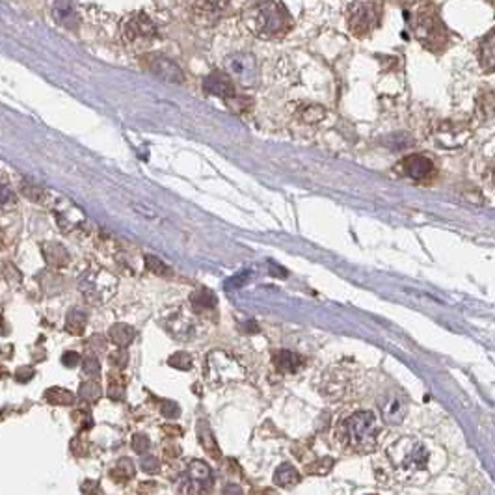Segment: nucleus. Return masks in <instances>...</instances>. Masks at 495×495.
<instances>
[{
	"mask_svg": "<svg viewBox=\"0 0 495 495\" xmlns=\"http://www.w3.org/2000/svg\"><path fill=\"white\" fill-rule=\"evenodd\" d=\"M389 458L399 471H404L406 475H412L424 470L428 463V452L421 444L410 437H402L397 444L389 447Z\"/></svg>",
	"mask_w": 495,
	"mask_h": 495,
	"instance_id": "39448f33",
	"label": "nucleus"
},
{
	"mask_svg": "<svg viewBox=\"0 0 495 495\" xmlns=\"http://www.w3.org/2000/svg\"><path fill=\"white\" fill-rule=\"evenodd\" d=\"M133 475H135V463L130 462L129 458L119 460L116 465V470L112 471V476H116V479H130Z\"/></svg>",
	"mask_w": 495,
	"mask_h": 495,
	"instance_id": "4be33fe9",
	"label": "nucleus"
},
{
	"mask_svg": "<svg viewBox=\"0 0 495 495\" xmlns=\"http://www.w3.org/2000/svg\"><path fill=\"white\" fill-rule=\"evenodd\" d=\"M84 326H86V316L80 311H71L69 319H67V328L73 330L71 334H82Z\"/></svg>",
	"mask_w": 495,
	"mask_h": 495,
	"instance_id": "5701e85b",
	"label": "nucleus"
},
{
	"mask_svg": "<svg viewBox=\"0 0 495 495\" xmlns=\"http://www.w3.org/2000/svg\"><path fill=\"white\" fill-rule=\"evenodd\" d=\"M246 277H248V274H244V276L240 274V276H235L233 279H229V281L225 283V285H227V289H233V287H240V285H242V283L246 281Z\"/></svg>",
	"mask_w": 495,
	"mask_h": 495,
	"instance_id": "f704fd0d",
	"label": "nucleus"
},
{
	"mask_svg": "<svg viewBox=\"0 0 495 495\" xmlns=\"http://www.w3.org/2000/svg\"><path fill=\"white\" fill-rule=\"evenodd\" d=\"M84 373L88 374L90 378H97L101 374V365L95 358H86L84 360Z\"/></svg>",
	"mask_w": 495,
	"mask_h": 495,
	"instance_id": "c85d7f7f",
	"label": "nucleus"
},
{
	"mask_svg": "<svg viewBox=\"0 0 495 495\" xmlns=\"http://www.w3.org/2000/svg\"><path fill=\"white\" fill-rule=\"evenodd\" d=\"M123 36L129 43H146L157 36V26L146 13H135L123 23Z\"/></svg>",
	"mask_w": 495,
	"mask_h": 495,
	"instance_id": "6e6552de",
	"label": "nucleus"
},
{
	"mask_svg": "<svg viewBox=\"0 0 495 495\" xmlns=\"http://www.w3.org/2000/svg\"><path fill=\"white\" fill-rule=\"evenodd\" d=\"M80 397L88 400H95L101 397V387L93 384V382H88V384H82L80 387Z\"/></svg>",
	"mask_w": 495,
	"mask_h": 495,
	"instance_id": "a878e982",
	"label": "nucleus"
},
{
	"mask_svg": "<svg viewBox=\"0 0 495 495\" xmlns=\"http://www.w3.org/2000/svg\"><path fill=\"white\" fill-rule=\"evenodd\" d=\"M13 203V192L10 188L4 185V183H0V207H8Z\"/></svg>",
	"mask_w": 495,
	"mask_h": 495,
	"instance_id": "7c9ffc66",
	"label": "nucleus"
},
{
	"mask_svg": "<svg viewBox=\"0 0 495 495\" xmlns=\"http://www.w3.org/2000/svg\"><path fill=\"white\" fill-rule=\"evenodd\" d=\"M225 495H240V488H237V486H227V488H225Z\"/></svg>",
	"mask_w": 495,
	"mask_h": 495,
	"instance_id": "c9c22d12",
	"label": "nucleus"
},
{
	"mask_svg": "<svg viewBox=\"0 0 495 495\" xmlns=\"http://www.w3.org/2000/svg\"><path fill=\"white\" fill-rule=\"evenodd\" d=\"M382 2L380 0H356L348 8L347 23L350 32L358 38H365L382 23Z\"/></svg>",
	"mask_w": 495,
	"mask_h": 495,
	"instance_id": "20e7f679",
	"label": "nucleus"
},
{
	"mask_svg": "<svg viewBox=\"0 0 495 495\" xmlns=\"http://www.w3.org/2000/svg\"><path fill=\"white\" fill-rule=\"evenodd\" d=\"M404 170L406 174L410 175L412 179H426L428 175H432L434 172V166L432 162L426 159V157H421V154H412L408 157L404 161Z\"/></svg>",
	"mask_w": 495,
	"mask_h": 495,
	"instance_id": "f8f14e48",
	"label": "nucleus"
},
{
	"mask_svg": "<svg viewBox=\"0 0 495 495\" xmlns=\"http://www.w3.org/2000/svg\"><path fill=\"white\" fill-rule=\"evenodd\" d=\"M300 365H302V360L289 350H281L276 354V367L281 373H296Z\"/></svg>",
	"mask_w": 495,
	"mask_h": 495,
	"instance_id": "f3484780",
	"label": "nucleus"
},
{
	"mask_svg": "<svg viewBox=\"0 0 495 495\" xmlns=\"http://www.w3.org/2000/svg\"><path fill=\"white\" fill-rule=\"evenodd\" d=\"M135 328H130L129 324H116V326H112L110 330V339L114 345L117 347H129L133 339H135Z\"/></svg>",
	"mask_w": 495,
	"mask_h": 495,
	"instance_id": "dca6fc26",
	"label": "nucleus"
},
{
	"mask_svg": "<svg viewBox=\"0 0 495 495\" xmlns=\"http://www.w3.org/2000/svg\"><path fill=\"white\" fill-rule=\"evenodd\" d=\"M54 19L58 21L60 25L67 26V28H73L77 26V13H75V8L71 4V0H58L54 4Z\"/></svg>",
	"mask_w": 495,
	"mask_h": 495,
	"instance_id": "ddd939ff",
	"label": "nucleus"
},
{
	"mask_svg": "<svg viewBox=\"0 0 495 495\" xmlns=\"http://www.w3.org/2000/svg\"><path fill=\"white\" fill-rule=\"evenodd\" d=\"M382 413H384V419H386L387 423L399 424L400 421L404 419L406 408L397 397H389V399L382 404Z\"/></svg>",
	"mask_w": 495,
	"mask_h": 495,
	"instance_id": "4468645a",
	"label": "nucleus"
},
{
	"mask_svg": "<svg viewBox=\"0 0 495 495\" xmlns=\"http://www.w3.org/2000/svg\"><path fill=\"white\" fill-rule=\"evenodd\" d=\"M140 465H141V470L146 471V473H157L161 463H159V460H157L154 457H148V458H143V460H141Z\"/></svg>",
	"mask_w": 495,
	"mask_h": 495,
	"instance_id": "2f4dec72",
	"label": "nucleus"
},
{
	"mask_svg": "<svg viewBox=\"0 0 495 495\" xmlns=\"http://www.w3.org/2000/svg\"><path fill=\"white\" fill-rule=\"evenodd\" d=\"M490 181L495 185V166L492 168V172H490Z\"/></svg>",
	"mask_w": 495,
	"mask_h": 495,
	"instance_id": "e433bc0d",
	"label": "nucleus"
},
{
	"mask_svg": "<svg viewBox=\"0 0 495 495\" xmlns=\"http://www.w3.org/2000/svg\"><path fill=\"white\" fill-rule=\"evenodd\" d=\"M146 264H148L149 270L154 272V274H170V268L154 255H146Z\"/></svg>",
	"mask_w": 495,
	"mask_h": 495,
	"instance_id": "bb28decb",
	"label": "nucleus"
},
{
	"mask_svg": "<svg viewBox=\"0 0 495 495\" xmlns=\"http://www.w3.org/2000/svg\"><path fill=\"white\" fill-rule=\"evenodd\" d=\"M192 303L200 309H211L216 306V296L209 289H200L192 296Z\"/></svg>",
	"mask_w": 495,
	"mask_h": 495,
	"instance_id": "412c9836",
	"label": "nucleus"
},
{
	"mask_svg": "<svg viewBox=\"0 0 495 495\" xmlns=\"http://www.w3.org/2000/svg\"><path fill=\"white\" fill-rule=\"evenodd\" d=\"M148 69L153 73L154 77L168 80V82H183V71H181V67L170 58H166V56H149Z\"/></svg>",
	"mask_w": 495,
	"mask_h": 495,
	"instance_id": "1a4fd4ad",
	"label": "nucleus"
},
{
	"mask_svg": "<svg viewBox=\"0 0 495 495\" xmlns=\"http://www.w3.org/2000/svg\"><path fill=\"white\" fill-rule=\"evenodd\" d=\"M203 88H205L207 93H212V95L222 97L225 101H233L235 99V86L231 82V77L227 73H212L205 78L203 82Z\"/></svg>",
	"mask_w": 495,
	"mask_h": 495,
	"instance_id": "9d476101",
	"label": "nucleus"
},
{
	"mask_svg": "<svg viewBox=\"0 0 495 495\" xmlns=\"http://www.w3.org/2000/svg\"><path fill=\"white\" fill-rule=\"evenodd\" d=\"M130 445H133V449L138 452V454H143L146 450L149 449V437L148 436H143V434H136V436H133V441H130Z\"/></svg>",
	"mask_w": 495,
	"mask_h": 495,
	"instance_id": "cd10ccee",
	"label": "nucleus"
},
{
	"mask_svg": "<svg viewBox=\"0 0 495 495\" xmlns=\"http://www.w3.org/2000/svg\"><path fill=\"white\" fill-rule=\"evenodd\" d=\"M108 397L112 400H123L125 399V393H123V387L122 386H112L108 387Z\"/></svg>",
	"mask_w": 495,
	"mask_h": 495,
	"instance_id": "72a5a7b5",
	"label": "nucleus"
},
{
	"mask_svg": "<svg viewBox=\"0 0 495 495\" xmlns=\"http://www.w3.org/2000/svg\"><path fill=\"white\" fill-rule=\"evenodd\" d=\"M244 23L261 39L279 38L292 25L287 8L279 0H255L244 12Z\"/></svg>",
	"mask_w": 495,
	"mask_h": 495,
	"instance_id": "f257e3e1",
	"label": "nucleus"
},
{
	"mask_svg": "<svg viewBox=\"0 0 495 495\" xmlns=\"http://www.w3.org/2000/svg\"><path fill=\"white\" fill-rule=\"evenodd\" d=\"M225 71L231 78H235L242 86H253L257 84L259 78V65L253 54L248 52H237L225 58Z\"/></svg>",
	"mask_w": 495,
	"mask_h": 495,
	"instance_id": "0eeeda50",
	"label": "nucleus"
},
{
	"mask_svg": "<svg viewBox=\"0 0 495 495\" xmlns=\"http://www.w3.org/2000/svg\"><path fill=\"white\" fill-rule=\"evenodd\" d=\"M43 253H45L47 263L52 264V266H62V264L67 263V257H69L67 251L60 244H45Z\"/></svg>",
	"mask_w": 495,
	"mask_h": 495,
	"instance_id": "a211bd4d",
	"label": "nucleus"
},
{
	"mask_svg": "<svg viewBox=\"0 0 495 495\" xmlns=\"http://www.w3.org/2000/svg\"><path fill=\"white\" fill-rule=\"evenodd\" d=\"M345 441L360 452H371L378 444V419L373 412H358L343 424Z\"/></svg>",
	"mask_w": 495,
	"mask_h": 495,
	"instance_id": "7ed1b4c3",
	"label": "nucleus"
},
{
	"mask_svg": "<svg viewBox=\"0 0 495 495\" xmlns=\"http://www.w3.org/2000/svg\"><path fill=\"white\" fill-rule=\"evenodd\" d=\"M170 365L177 367L181 371H188V369L192 367V358L185 352H177L175 356L170 358Z\"/></svg>",
	"mask_w": 495,
	"mask_h": 495,
	"instance_id": "b1692460",
	"label": "nucleus"
},
{
	"mask_svg": "<svg viewBox=\"0 0 495 495\" xmlns=\"http://www.w3.org/2000/svg\"><path fill=\"white\" fill-rule=\"evenodd\" d=\"M21 190H23V194H25L26 198H30V200H34V201H41L43 198H45V192H43V188L36 187V185H32V183H26V181L23 183Z\"/></svg>",
	"mask_w": 495,
	"mask_h": 495,
	"instance_id": "393cba45",
	"label": "nucleus"
},
{
	"mask_svg": "<svg viewBox=\"0 0 495 495\" xmlns=\"http://www.w3.org/2000/svg\"><path fill=\"white\" fill-rule=\"evenodd\" d=\"M45 399L51 402V404H58V406H71L75 402V395L67 389H62V387H52L49 389L45 395Z\"/></svg>",
	"mask_w": 495,
	"mask_h": 495,
	"instance_id": "6ab92c4d",
	"label": "nucleus"
},
{
	"mask_svg": "<svg viewBox=\"0 0 495 495\" xmlns=\"http://www.w3.org/2000/svg\"><path fill=\"white\" fill-rule=\"evenodd\" d=\"M78 361H80V356H78L77 352H65L64 356H62V363H64L65 367H77Z\"/></svg>",
	"mask_w": 495,
	"mask_h": 495,
	"instance_id": "473e14b6",
	"label": "nucleus"
},
{
	"mask_svg": "<svg viewBox=\"0 0 495 495\" xmlns=\"http://www.w3.org/2000/svg\"><path fill=\"white\" fill-rule=\"evenodd\" d=\"M412 30L423 47L432 52H444L450 43V34L447 26L432 6L419 8L412 21Z\"/></svg>",
	"mask_w": 495,
	"mask_h": 495,
	"instance_id": "f03ea898",
	"label": "nucleus"
},
{
	"mask_svg": "<svg viewBox=\"0 0 495 495\" xmlns=\"http://www.w3.org/2000/svg\"><path fill=\"white\" fill-rule=\"evenodd\" d=\"M161 412L166 419H175V417H179L181 410H179V406L175 404V402H170V400H166V402H162Z\"/></svg>",
	"mask_w": 495,
	"mask_h": 495,
	"instance_id": "c756f323",
	"label": "nucleus"
},
{
	"mask_svg": "<svg viewBox=\"0 0 495 495\" xmlns=\"http://www.w3.org/2000/svg\"><path fill=\"white\" fill-rule=\"evenodd\" d=\"M198 434H200V439H201V444H203V447H205V449L211 452L212 457L218 458L220 457L218 445H216V441H214V437H212V434H211V428H209V424H207L205 421H200V424H198Z\"/></svg>",
	"mask_w": 495,
	"mask_h": 495,
	"instance_id": "aec40b11",
	"label": "nucleus"
},
{
	"mask_svg": "<svg viewBox=\"0 0 495 495\" xmlns=\"http://www.w3.org/2000/svg\"><path fill=\"white\" fill-rule=\"evenodd\" d=\"M181 495H205L212 490V471L205 462L194 460L187 465V471L177 484Z\"/></svg>",
	"mask_w": 495,
	"mask_h": 495,
	"instance_id": "423d86ee",
	"label": "nucleus"
},
{
	"mask_svg": "<svg viewBox=\"0 0 495 495\" xmlns=\"http://www.w3.org/2000/svg\"><path fill=\"white\" fill-rule=\"evenodd\" d=\"M298 481H300V475L290 463H281L274 473V483L281 488H290V486L298 484Z\"/></svg>",
	"mask_w": 495,
	"mask_h": 495,
	"instance_id": "2eb2a0df",
	"label": "nucleus"
},
{
	"mask_svg": "<svg viewBox=\"0 0 495 495\" xmlns=\"http://www.w3.org/2000/svg\"><path fill=\"white\" fill-rule=\"evenodd\" d=\"M479 64L486 73H495V28L490 30L479 45Z\"/></svg>",
	"mask_w": 495,
	"mask_h": 495,
	"instance_id": "9b49d317",
	"label": "nucleus"
}]
</instances>
